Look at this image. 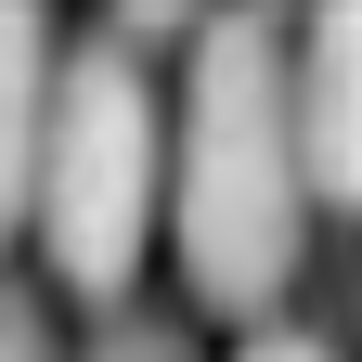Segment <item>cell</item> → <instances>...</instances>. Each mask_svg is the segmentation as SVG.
<instances>
[{
    "label": "cell",
    "instance_id": "obj_1",
    "mask_svg": "<svg viewBox=\"0 0 362 362\" xmlns=\"http://www.w3.org/2000/svg\"><path fill=\"white\" fill-rule=\"evenodd\" d=\"M168 246L207 310H272L310 259V181L285 129V26L207 13L181 39V104H168Z\"/></svg>",
    "mask_w": 362,
    "mask_h": 362
},
{
    "label": "cell",
    "instance_id": "obj_2",
    "mask_svg": "<svg viewBox=\"0 0 362 362\" xmlns=\"http://www.w3.org/2000/svg\"><path fill=\"white\" fill-rule=\"evenodd\" d=\"M156 181H168V104L117 39H65L39 90V156H26V233L65 298H129L156 246Z\"/></svg>",
    "mask_w": 362,
    "mask_h": 362
},
{
    "label": "cell",
    "instance_id": "obj_3",
    "mask_svg": "<svg viewBox=\"0 0 362 362\" xmlns=\"http://www.w3.org/2000/svg\"><path fill=\"white\" fill-rule=\"evenodd\" d=\"M285 129H298V181L310 220L362 194V13H298L285 26Z\"/></svg>",
    "mask_w": 362,
    "mask_h": 362
},
{
    "label": "cell",
    "instance_id": "obj_4",
    "mask_svg": "<svg viewBox=\"0 0 362 362\" xmlns=\"http://www.w3.org/2000/svg\"><path fill=\"white\" fill-rule=\"evenodd\" d=\"M39 90H52V26L0 13V246L26 233V156H39Z\"/></svg>",
    "mask_w": 362,
    "mask_h": 362
},
{
    "label": "cell",
    "instance_id": "obj_5",
    "mask_svg": "<svg viewBox=\"0 0 362 362\" xmlns=\"http://www.w3.org/2000/svg\"><path fill=\"white\" fill-rule=\"evenodd\" d=\"M78 362H194V337H181V324H156V310H117V324L90 337Z\"/></svg>",
    "mask_w": 362,
    "mask_h": 362
},
{
    "label": "cell",
    "instance_id": "obj_6",
    "mask_svg": "<svg viewBox=\"0 0 362 362\" xmlns=\"http://www.w3.org/2000/svg\"><path fill=\"white\" fill-rule=\"evenodd\" d=\"M0 362H65V337H52V310H39L26 285H0Z\"/></svg>",
    "mask_w": 362,
    "mask_h": 362
},
{
    "label": "cell",
    "instance_id": "obj_7",
    "mask_svg": "<svg viewBox=\"0 0 362 362\" xmlns=\"http://www.w3.org/2000/svg\"><path fill=\"white\" fill-rule=\"evenodd\" d=\"M233 362H337V349H324V337H310V324H259V337H246Z\"/></svg>",
    "mask_w": 362,
    "mask_h": 362
}]
</instances>
